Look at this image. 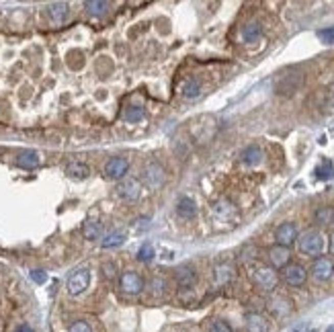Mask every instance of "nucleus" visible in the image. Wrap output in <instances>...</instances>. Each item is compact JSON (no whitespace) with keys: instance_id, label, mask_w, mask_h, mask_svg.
Returning a JSON list of instances; mask_svg holds the SVG:
<instances>
[{"instance_id":"obj_36","label":"nucleus","mask_w":334,"mask_h":332,"mask_svg":"<svg viewBox=\"0 0 334 332\" xmlns=\"http://www.w3.org/2000/svg\"><path fill=\"white\" fill-rule=\"evenodd\" d=\"M31 279H33L35 283H45L47 275H45V271H31Z\"/></svg>"},{"instance_id":"obj_13","label":"nucleus","mask_w":334,"mask_h":332,"mask_svg":"<svg viewBox=\"0 0 334 332\" xmlns=\"http://www.w3.org/2000/svg\"><path fill=\"white\" fill-rule=\"evenodd\" d=\"M117 195L125 201H135L141 195V181L139 179H125L117 187Z\"/></svg>"},{"instance_id":"obj_35","label":"nucleus","mask_w":334,"mask_h":332,"mask_svg":"<svg viewBox=\"0 0 334 332\" xmlns=\"http://www.w3.org/2000/svg\"><path fill=\"white\" fill-rule=\"evenodd\" d=\"M103 277H105V279H115V277H117V267H115V263H105V265H103Z\"/></svg>"},{"instance_id":"obj_1","label":"nucleus","mask_w":334,"mask_h":332,"mask_svg":"<svg viewBox=\"0 0 334 332\" xmlns=\"http://www.w3.org/2000/svg\"><path fill=\"white\" fill-rule=\"evenodd\" d=\"M248 277L254 283V287L265 291V293H273L277 289V285H279V275L269 265H252Z\"/></svg>"},{"instance_id":"obj_37","label":"nucleus","mask_w":334,"mask_h":332,"mask_svg":"<svg viewBox=\"0 0 334 332\" xmlns=\"http://www.w3.org/2000/svg\"><path fill=\"white\" fill-rule=\"evenodd\" d=\"M15 332H33V328H31L29 324H21V326H17Z\"/></svg>"},{"instance_id":"obj_3","label":"nucleus","mask_w":334,"mask_h":332,"mask_svg":"<svg viewBox=\"0 0 334 332\" xmlns=\"http://www.w3.org/2000/svg\"><path fill=\"white\" fill-rule=\"evenodd\" d=\"M141 183L150 189V191H158V189H162L164 187V183H166V173H164V169H162V164H158V162H148L146 166H144V171H141Z\"/></svg>"},{"instance_id":"obj_16","label":"nucleus","mask_w":334,"mask_h":332,"mask_svg":"<svg viewBox=\"0 0 334 332\" xmlns=\"http://www.w3.org/2000/svg\"><path fill=\"white\" fill-rule=\"evenodd\" d=\"M240 162L244 166H256L263 162V148L256 146V144H250L246 146L242 152H240Z\"/></svg>"},{"instance_id":"obj_25","label":"nucleus","mask_w":334,"mask_h":332,"mask_svg":"<svg viewBox=\"0 0 334 332\" xmlns=\"http://www.w3.org/2000/svg\"><path fill=\"white\" fill-rule=\"evenodd\" d=\"M84 9H86V13L92 15V17H103V15L111 9V5L105 3V0H88V3H84Z\"/></svg>"},{"instance_id":"obj_17","label":"nucleus","mask_w":334,"mask_h":332,"mask_svg":"<svg viewBox=\"0 0 334 332\" xmlns=\"http://www.w3.org/2000/svg\"><path fill=\"white\" fill-rule=\"evenodd\" d=\"M68 15H70V11H68L66 3H54L47 7V19L52 21V25H64Z\"/></svg>"},{"instance_id":"obj_33","label":"nucleus","mask_w":334,"mask_h":332,"mask_svg":"<svg viewBox=\"0 0 334 332\" xmlns=\"http://www.w3.org/2000/svg\"><path fill=\"white\" fill-rule=\"evenodd\" d=\"M318 39L326 45H332L334 43V27H324L318 31Z\"/></svg>"},{"instance_id":"obj_4","label":"nucleus","mask_w":334,"mask_h":332,"mask_svg":"<svg viewBox=\"0 0 334 332\" xmlns=\"http://www.w3.org/2000/svg\"><path fill=\"white\" fill-rule=\"evenodd\" d=\"M119 289L125 295H139L146 289V281L139 273L135 271H123L119 275Z\"/></svg>"},{"instance_id":"obj_6","label":"nucleus","mask_w":334,"mask_h":332,"mask_svg":"<svg viewBox=\"0 0 334 332\" xmlns=\"http://www.w3.org/2000/svg\"><path fill=\"white\" fill-rule=\"evenodd\" d=\"M309 271H312V277L316 281H320V283L330 281L332 275H334V260L328 258V256H318V258H314Z\"/></svg>"},{"instance_id":"obj_9","label":"nucleus","mask_w":334,"mask_h":332,"mask_svg":"<svg viewBox=\"0 0 334 332\" xmlns=\"http://www.w3.org/2000/svg\"><path fill=\"white\" fill-rule=\"evenodd\" d=\"M197 279H199V275H197V271H195L191 265H181V267L175 269V281H177V285H179L181 289H185V291L193 289V287L197 285Z\"/></svg>"},{"instance_id":"obj_29","label":"nucleus","mask_w":334,"mask_h":332,"mask_svg":"<svg viewBox=\"0 0 334 332\" xmlns=\"http://www.w3.org/2000/svg\"><path fill=\"white\" fill-rule=\"evenodd\" d=\"M234 211H236L234 205L230 201H226V199H220L218 203H213V214L220 216V218H230Z\"/></svg>"},{"instance_id":"obj_31","label":"nucleus","mask_w":334,"mask_h":332,"mask_svg":"<svg viewBox=\"0 0 334 332\" xmlns=\"http://www.w3.org/2000/svg\"><path fill=\"white\" fill-rule=\"evenodd\" d=\"M154 256H156V252H154L152 244H141V248L137 250V260L139 263H150Z\"/></svg>"},{"instance_id":"obj_10","label":"nucleus","mask_w":334,"mask_h":332,"mask_svg":"<svg viewBox=\"0 0 334 332\" xmlns=\"http://www.w3.org/2000/svg\"><path fill=\"white\" fill-rule=\"evenodd\" d=\"M297 236H299V232H297V226H295L293 222H283V224L275 230V240H277V244H279V246H285V248H289L291 244H295V242H297Z\"/></svg>"},{"instance_id":"obj_12","label":"nucleus","mask_w":334,"mask_h":332,"mask_svg":"<svg viewBox=\"0 0 334 332\" xmlns=\"http://www.w3.org/2000/svg\"><path fill=\"white\" fill-rule=\"evenodd\" d=\"M236 277V267L232 263H218L213 267V283L218 287H226L234 281Z\"/></svg>"},{"instance_id":"obj_38","label":"nucleus","mask_w":334,"mask_h":332,"mask_svg":"<svg viewBox=\"0 0 334 332\" xmlns=\"http://www.w3.org/2000/svg\"><path fill=\"white\" fill-rule=\"evenodd\" d=\"M328 250H330V254L334 256V232L330 234V240H328Z\"/></svg>"},{"instance_id":"obj_19","label":"nucleus","mask_w":334,"mask_h":332,"mask_svg":"<svg viewBox=\"0 0 334 332\" xmlns=\"http://www.w3.org/2000/svg\"><path fill=\"white\" fill-rule=\"evenodd\" d=\"M314 220H316V224L322 226V228L334 226V207H330V205H320V207L314 211Z\"/></svg>"},{"instance_id":"obj_39","label":"nucleus","mask_w":334,"mask_h":332,"mask_svg":"<svg viewBox=\"0 0 334 332\" xmlns=\"http://www.w3.org/2000/svg\"><path fill=\"white\" fill-rule=\"evenodd\" d=\"M175 332H191V330H183V328H179V330H175Z\"/></svg>"},{"instance_id":"obj_28","label":"nucleus","mask_w":334,"mask_h":332,"mask_svg":"<svg viewBox=\"0 0 334 332\" xmlns=\"http://www.w3.org/2000/svg\"><path fill=\"white\" fill-rule=\"evenodd\" d=\"M144 115H146V111H144L141 107H127V109L121 113V117H123L127 123H137V121L144 119Z\"/></svg>"},{"instance_id":"obj_32","label":"nucleus","mask_w":334,"mask_h":332,"mask_svg":"<svg viewBox=\"0 0 334 332\" xmlns=\"http://www.w3.org/2000/svg\"><path fill=\"white\" fill-rule=\"evenodd\" d=\"M207 332H234L232 330V326L226 322V320H211L209 322V328H207Z\"/></svg>"},{"instance_id":"obj_26","label":"nucleus","mask_w":334,"mask_h":332,"mask_svg":"<svg viewBox=\"0 0 334 332\" xmlns=\"http://www.w3.org/2000/svg\"><path fill=\"white\" fill-rule=\"evenodd\" d=\"M166 287H169V285H166V279L164 277H152L150 281H148V289H150V293L152 295H164L166 293Z\"/></svg>"},{"instance_id":"obj_40","label":"nucleus","mask_w":334,"mask_h":332,"mask_svg":"<svg viewBox=\"0 0 334 332\" xmlns=\"http://www.w3.org/2000/svg\"><path fill=\"white\" fill-rule=\"evenodd\" d=\"M326 332H334V326H330V328H328V330H326Z\"/></svg>"},{"instance_id":"obj_11","label":"nucleus","mask_w":334,"mask_h":332,"mask_svg":"<svg viewBox=\"0 0 334 332\" xmlns=\"http://www.w3.org/2000/svg\"><path fill=\"white\" fill-rule=\"evenodd\" d=\"M267 260H269V267H273L275 271L277 269H285L291 263V252H289V248L275 244V246H271L267 250Z\"/></svg>"},{"instance_id":"obj_7","label":"nucleus","mask_w":334,"mask_h":332,"mask_svg":"<svg viewBox=\"0 0 334 332\" xmlns=\"http://www.w3.org/2000/svg\"><path fill=\"white\" fill-rule=\"evenodd\" d=\"M127 171H129V160L123 158V156H115V158H111V160L105 164V177L111 179V181H121V179H125Z\"/></svg>"},{"instance_id":"obj_5","label":"nucleus","mask_w":334,"mask_h":332,"mask_svg":"<svg viewBox=\"0 0 334 332\" xmlns=\"http://www.w3.org/2000/svg\"><path fill=\"white\" fill-rule=\"evenodd\" d=\"M281 279L289 287H303L307 281V271L299 263H289L285 269H281Z\"/></svg>"},{"instance_id":"obj_30","label":"nucleus","mask_w":334,"mask_h":332,"mask_svg":"<svg viewBox=\"0 0 334 332\" xmlns=\"http://www.w3.org/2000/svg\"><path fill=\"white\" fill-rule=\"evenodd\" d=\"M123 240H125V236L121 234V232H111V234H107L105 238H103V248H115V246H121L123 244Z\"/></svg>"},{"instance_id":"obj_18","label":"nucleus","mask_w":334,"mask_h":332,"mask_svg":"<svg viewBox=\"0 0 334 332\" xmlns=\"http://www.w3.org/2000/svg\"><path fill=\"white\" fill-rule=\"evenodd\" d=\"M17 164L21 166V169L31 171V169H37V166L41 164V158H39V154L35 150H25V152H21L17 156Z\"/></svg>"},{"instance_id":"obj_22","label":"nucleus","mask_w":334,"mask_h":332,"mask_svg":"<svg viewBox=\"0 0 334 332\" xmlns=\"http://www.w3.org/2000/svg\"><path fill=\"white\" fill-rule=\"evenodd\" d=\"M260 35H263V25L256 23V21H250V23H246V25L242 27V39H244L246 43L258 41Z\"/></svg>"},{"instance_id":"obj_21","label":"nucleus","mask_w":334,"mask_h":332,"mask_svg":"<svg viewBox=\"0 0 334 332\" xmlns=\"http://www.w3.org/2000/svg\"><path fill=\"white\" fill-rule=\"evenodd\" d=\"M201 82L197 80V78H189L185 84H183V88H181V94H183V99L185 101H195V99H199L201 97Z\"/></svg>"},{"instance_id":"obj_27","label":"nucleus","mask_w":334,"mask_h":332,"mask_svg":"<svg viewBox=\"0 0 334 332\" xmlns=\"http://www.w3.org/2000/svg\"><path fill=\"white\" fill-rule=\"evenodd\" d=\"M314 175H316V179H320V181H328V179H332L334 177V166H332V162H328V160H324L318 169L314 171Z\"/></svg>"},{"instance_id":"obj_23","label":"nucleus","mask_w":334,"mask_h":332,"mask_svg":"<svg viewBox=\"0 0 334 332\" xmlns=\"http://www.w3.org/2000/svg\"><path fill=\"white\" fill-rule=\"evenodd\" d=\"M66 175H68L70 179L82 181V179H86V177L90 175V169H88L86 164H82V162H72V164L66 166Z\"/></svg>"},{"instance_id":"obj_24","label":"nucleus","mask_w":334,"mask_h":332,"mask_svg":"<svg viewBox=\"0 0 334 332\" xmlns=\"http://www.w3.org/2000/svg\"><path fill=\"white\" fill-rule=\"evenodd\" d=\"M82 234L86 240H99L103 236V226L97 220H86L82 226Z\"/></svg>"},{"instance_id":"obj_15","label":"nucleus","mask_w":334,"mask_h":332,"mask_svg":"<svg viewBox=\"0 0 334 332\" xmlns=\"http://www.w3.org/2000/svg\"><path fill=\"white\" fill-rule=\"evenodd\" d=\"M244 324L248 332H269L271 330V322L265 314L260 312H248L244 316Z\"/></svg>"},{"instance_id":"obj_8","label":"nucleus","mask_w":334,"mask_h":332,"mask_svg":"<svg viewBox=\"0 0 334 332\" xmlns=\"http://www.w3.org/2000/svg\"><path fill=\"white\" fill-rule=\"evenodd\" d=\"M90 283V271L88 269H76L70 277H68V293L70 295H80L88 289Z\"/></svg>"},{"instance_id":"obj_14","label":"nucleus","mask_w":334,"mask_h":332,"mask_svg":"<svg viewBox=\"0 0 334 332\" xmlns=\"http://www.w3.org/2000/svg\"><path fill=\"white\" fill-rule=\"evenodd\" d=\"M267 307H269V310H271L275 316L283 318V316L291 314V310H293V303H291V299H289L287 295H281V293H273V295H271V299L267 301Z\"/></svg>"},{"instance_id":"obj_34","label":"nucleus","mask_w":334,"mask_h":332,"mask_svg":"<svg viewBox=\"0 0 334 332\" xmlns=\"http://www.w3.org/2000/svg\"><path fill=\"white\" fill-rule=\"evenodd\" d=\"M70 332H92V328H90V324L86 320H76L70 326Z\"/></svg>"},{"instance_id":"obj_2","label":"nucleus","mask_w":334,"mask_h":332,"mask_svg":"<svg viewBox=\"0 0 334 332\" xmlns=\"http://www.w3.org/2000/svg\"><path fill=\"white\" fill-rule=\"evenodd\" d=\"M297 248H299L301 254L318 258V256H322V252L326 248V238H324V234L320 230L309 228V230H305L303 234L297 236Z\"/></svg>"},{"instance_id":"obj_20","label":"nucleus","mask_w":334,"mask_h":332,"mask_svg":"<svg viewBox=\"0 0 334 332\" xmlns=\"http://www.w3.org/2000/svg\"><path fill=\"white\" fill-rule=\"evenodd\" d=\"M195 214H197L195 201L191 197H181L177 203V216L183 220H191V218H195Z\"/></svg>"}]
</instances>
